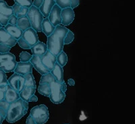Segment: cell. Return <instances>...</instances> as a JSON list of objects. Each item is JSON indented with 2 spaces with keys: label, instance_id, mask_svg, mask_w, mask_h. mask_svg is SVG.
<instances>
[{
  "label": "cell",
  "instance_id": "obj_29",
  "mask_svg": "<svg viewBox=\"0 0 135 124\" xmlns=\"http://www.w3.org/2000/svg\"><path fill=\"white\" fill-rule=\"evenodd\" d=\"M14 2L16 4L27 8H30L32 6V2L31 0H14Z\"/></svg>",
  "mask_w": 135,
  "mask_h": 124
},
{
  "label": "cell",
  "instance_id": "obj_31",
  "mask_svg": "<svg viewBox=\"0 0 135 124\" xmlns=\"http://www.w3.org/2000/svg\"><path fill=\"white\" fill-rule=\"evenodd\" d=\"M8 84V79L6 72L0 69V86H6Z\"/></svg>",
  "mask_w": 135,
  "mask_h": 124
},
{
  "label": "cell",
  "instance_id": "obj_33",
  "mask_svg": "<svg viewBox=\"0 0 135 124\" xmlns=\"http://www.w3.org/2000/svg\"><path fill=\"white\" fill-rule=\"evenodd\" d=\"M32 56V55H31L28 53L23 51V52H22L20 54L19 57H20V59L21 62H28V61H30Z\"/></svg>",
  "mask_w": 135,
  "mask_h": 124
},
{
  "label": "cell",
  "instance_id": "obj_35",
  "mask_svg": "<svg viewBox=\"0 0 135 124\" xmlns=\"http://www.w3.org/2000/svg\"><path fill=\"white\" fill-rule=\"evenodd\" d=\"M10 47L6 45V44H0V53H9V51L11 49Z\"/></svg>",
  "mask_w": 135,
  "mask_h": 124
},
{
  "label": "cell",
  "instance_id": "obj_3",
  "mask_svg": "<svg viewBox=\"0 0 135 124\" xmlns=\"http://www.w3.org/2000/svg\"><path fill=\"white\" fill-rule=\"evenodd\" d=\"M28 109V102L19 98L16 101L9 103L5 119L8 123L16 122L27 113Z\"/></svg>",
  "mask_w": 135,
  "mask_h": 124
},
{
  "label": "cell",
  "instance_id": "obj_12",
  "mask_svg": "<svg viewBox=\"0 0 135 124\" xmlns=\"http://www.w3.org/2000/svg\"><path fill=\"white\" fill-rule=\"evenodd\" d=\"M17 40L9 34L4 28H0V44H6L10 47L15 46Z\"/></svg>",
  "mask_w": 135,
  "mask_h": 124
},
{
  "label": "cell",
  "instance_id": "obj_42",
  "mask_svg": "<svg viewBox=\"0 0 135 124\" xmlns=\"http://www.w3.org/2000/svg\"><path fill=\"white\" fill-rule=\"evenodd\" d=\"M37 101H38V98L36 97L35 95H32L31 98H30L29 101H28V102H37Z\"/></svg>",
  "mask_w": 135,
  "mask_h": 124
},
{
  "label": "cell",
  "instance_id": "obj_11",
  "mask_svg": "<svg viewBox=\"0 0 135 124\" xmlns=\"http://www.w3.org/2000/svg\"><path fill=\"white\" fill-rule=\"evenodd\" d=\"M41 61L43 63L45 67L49 70V71H51L54 68L55 63L57 62V59L56 56L53 55L49 51H47L45 53L41 56Z\"/></svg>",
  "mask_w": 135,
  "mask_h": 124
},
{
  "label": "cell",
  "instance_id": "obj_15",
  "mask_svg": "<svg viewBox=\"0 0 135 124\" xmlns=\"http://www.w3.org/2000/svg\"><path fill=\"white\" fill-rule=\"evenodd\" d=\"M32 68H33V66L30 61H28V62L20 61V62H17L16 66L14 72L16 74L24 76L28 73H31L32 72Z\"/></svg>",
  "mask_w": 135,
  "mask_h": 124
},
{
  "label": "cell",
  "instance_id": "obj_10",
  "mask_svg": "<svg viewBox=\"0 0 135 124\" xmlns=\"http://www.w3.org/2000/svg\"><path fill=\"white\" fill-rule=\"evenodd\" d=\"M21 37L31 47H32L36 43L38 42V37L37 32L31 27L24 31Z\"/></svg>",
  "mask_w": 135,
  "mask_h": 124
},
{
  "label": "cell",
  "instance_id": "obj_19",
  "mask_svg": "<svg viewBox=\"0 0 135 124\" xmlns=\"http://www.w3.org/2000/svg\"><path fill=\"white\" fill-rule=\"evenodd\" d=\"M50 73L54 76L55 80H57L58 82L62 83L63 82H64L63 67H61L60 65H59L57 62L55 63L54 68H53L52 70L51 71Z\"/></svg>",
  "mask_w": 135,
  "mask_h": 124
},
{
  "label": "cell",
  "instance_id": "obj_5",
  "mask_svg": "<svg viewBox=\"0 0 135 124\" xmlns=\"http://www.w3.org/2000/svg\"><path fill=\"white\" fill-rule=\"evenodd\" d=\"M37 124H44L48 121L49 113L48 108L45 105L34 107L31 110V114Z\"/></svg>",
  "mask_w": 135,
  "mask_h": 124
},
{
  "label": "cell",
  "instance_id": "obj_44",
  "mask_svg": "<svg viewBox=\"0 0 135 124\" xmlns=\"http://www.w3.org/2000/svg\"><path fill=\"white\" fill-rule=\"evenodd\" d=\"M4 119H5V117L0 113V124H2L3 120H4Z\"/></svg>",
  "mask_w": 135,
  "mask_h": 124
},
{
  "label": "cell",
  "instance_id": "obj_27",
  "mask_svg": "<svg viewBox=\"0 0 135 124\" xmlns=\"http://www.w3.org/2000/svg\"><path fill=\"white\" fill-rule=\"evenodd\" d=\"M56 59H57V63L59 65H60L61 67H64V66H66L68 62L67 55L64 51H61V53H60L56 56Z\"/></svg>",
  "mask_w": 135,
  "mask_h": 124
},
{
  "label": "cell",
  "instance_id": "obj_38",
  "mask_svg": "<svg viewBox=\"0 0 135 124\" xmlns=\"http://www.w3.org/2000/svg\"><path fill=\"white\" fill-rule=\"evenodd\" d=\"M79 3H80L79 0H70V7L72 9H74V8H76L78 6Z\"/></svg>",
  "mask_w": 135,
  "mask_h": 124
},
{
  "label": "cell",
  "instance_id": "obj_41",
  "mask_svg": "<svg viewBox=\"0 0 135 124\" xmlns=\"http://www.w3.org/2000/svg\"><path fill=\"white\" fill-rule=\"evenodd\" d=\"M61 88H62V91L64 92H66V90H67V86H66V84L65 82H63L62 83H61Z\"/></svg>",
  "mask_w": 135,
  "mask_h": 124
},
{
  "label": "cell",
  "instance_id": "obj_43",
  "mask_svg": "<svg viewBox=\"0 0 135 124\" xmlns=\"http://www.w3.org/2000/svg\"><path fill=\"white\" fill-rule=\"evenodd\" d=\"M68 83L70 86H74V84H75V82L73 79H69L68 80Z\"/></svg>",
  "mask_w": 135,
  "mask_h": 124
},
{
  "label": "cell",
  "instance_id": "obj_23",
  "mask_svg": "<svg viewBox=\"0 0 135 124\" xmlns=\"http://www.w3.org/2000/svg\"><path fill=\"white\" fill-rule=\"evenodd\" d=\"M16 26L21 30L22 32L26 31V29L29 28L31 27V22L27 16H23L20 17L18 18V21H17Z\"/></svg>",
  "mask_w": 135,
  "mask_h": 124
},
{
  "label": "cell",
  "instance_id": "obj_39",
  "mask_svg": "<svg viewBox=\"0 0 135 124\" xmlns=\"http://www.w3.org/2000/svg\"><path fill=\"white\" fill-rule=\"evenodd\" d=\"M43 1V0H34L33 3H32V6L36 7L37 8H39L42 5Z\"/></svg>",
  "mask_w": 135,
  "mask_h": 124
},
{
  "label": "cell",
  "instance_id": "obj_24",
  "mask_svg": "<svg viewBox=\"0 0 135 124\" xmlns=\"http://www.w3.org/2000/svg\"><path fill=\"white\" fill-rule=\"evenodd\" d=\"M12 8L14 14L18 18H20V17L26 16L28 13V8L21 6L16 4V3H15Z\"/></svg>",
  "mask_w": 135,
  "mask_h": 124
},
{
  "label": "cell",
  "instance_id": "obj_13",
  "mask_svg": "<svg viewBox=\"0 0 135 124\" xmlns=\"http://www.w3.org/2000/svg\"><path fill=\"white\" fill-rule=\"evenodd\" d=\"M74 12L73 9L70 7H68L61 9V24L65 26L70 25L72 23L74 19Z\"/></svg>",
  "mask_w": 135,
  "mask_h": 124
},
{
  "label": "cell",
  "instance_id": "obj_16",
  "mask_svg": "<svg viewBox=\"0 0 135 124\" xmlns=\"http://www.w3.org/2000/svg\"><path fill=\"white\" fill-rule=\"evenodd\" d=\"M20 98V95L19 92L15 91L14 89L9 86V84L7 85L6 91L5 94V98L4 100L9 103H13L14 101H16Z\"/></svg>",
  "mask_w": 135,
  "mask_h": 124
},
{
  "label": "cell",
  "instance_id": "obj_26",
  "mask_svg": "<svg viewBox=\"0 0 135 124\" xmlns=\"http://www.w3.org/2000/svg\"><path fill=\"white\" fill-rule=\"evenodd\" d=\"M38 91L41 95L49 97L50 95V86L49 83H43L39 84Z\"/></svg>",
  "mask_w": 135,
  "mask_h": 124
},
{
  "label": "cell",
  "instance_id": "obj_6",
  "mask_svg": "<svg viewBox=\"0 0 135 124\" xmlns=\"http://www.w3.org/2000/svg\"><path fill=\"white\" fill-rule=\"evenodd\" d=\"M17 62L16 57L11 53H0V69L6 73L14 72Z\"/></svg>",
  "mask_w": 135,
  "mask_h": 124
},
{
  "label": "cell",
  "instance_id": "obj_17",
  "mask_svg": "<svg viewBox=\"0 0 135 124\" xmlns=\"http://www.w3.org/2000/svg\"><path fill=\"white\" fill-rule=\"evenodd\" d=\"M55 4V2L54 0H43L42 5L38 8L43 16L45 18H48L51 10Z\"/></svg>",
  "mask_w": 135,
  "mask_h": 124
},
{
  "label": "cell",
  "instance_id": "obj_34",
  "mask_svg": "<svg viewBox=\"0 0 135 124\" xmlns=\"http://www.w3.org/2000/svg\"><path fill=\"white\" fill-rule=\"evenodd\" d=\"M17 43H18L19 46H20L21 48H22V49H31V47H30L29 45L27 44V43H26V42L24 40L23 38H22V37H20L19 39H18V40H17Z\"/></svg>",
  "mask_w": 135,
  "mask_h": 124
},
{
  "label": "cell",
  "instance_id": "obj_28",
  "mask_svg": "<svg viewBox=\"0 0 135 124\" xmlns=\"http://www.w3.org/2000/svg\"><path fill=\"white\" fill-rule=\"evenodd\" d=\"M9 103L5 101V100L0 101V113L3 115L5 117H6V115L7 110L9 107Z\"/></svg>",
  "mask_w": 135,
  "mask_h": 124
},
{
  "label": "cell",
  "instance_id": "obj_8",
  "mask_svg": "<svg viewBox=\"0 0 135 124\" xmlns=\"http://www.w3.org/2000/svg\"><path fill=\"white\" fill-rule=\"evenodd\" d=\"M8 82L9 86L18 92H20L25 87V86H24V84H25L24 76L20 75L19 74L15 73V74H13L8 79Z\"/></svg>",
  "mask_w": 135,
  "mask_h": 124
},
{
  "label": "cell",
  "instance_id": "obj_25",
  "mask_svg": "<svg viewBox=\"0 0 135 124\" xmlns=\"http://www.w3.org/2000/svg\"><path fill=\"white\" fill-rule=\"evenodd\" d=\"M24 78H25V84H24L25 87H32L35 88H37L35 80L32 72L24 75Z\"/></svg>",
  "mask_w": 135,
  "mask_h": 124
},
{
  "label": "cell",
  "instance_id": "obj_4",
  "mask_svg": "<svg viewBox=\"0 0 135 124\" xmlns=\"http://www.w3.org/2000/svg\"><path fill=\"white\" fill-rule=\"evenodd\" d=\"M26 16L29 19L31 28L36 32H42L41 23L43 20V16L39 9L32 6L28 8Z\"/></svg>",
  "mask_w": 135,
  "mask_h": 124
},
{
  "label": "cell",
  "instance_id": "obj_18",
  "mask_svg": "<svg viewBox=\"0 0 135 124\" xmlns=\"http://www.w3.org/2000/svg\"><path fill=\"white\" fill-rule=\"evenodd\" d=\"M31 49L32 55H37L41 57L44 55L47 51V44H45L43 42L38 41L32 47H31Z\"/></svg>",
  "mask_w": 135,
  "mask_h": 124
},
{
  "label": "cell",
  "instance_id": "obj_40",
  "mask_svg": "<svg viewBox=\"0 0 135 124\" xmlns=\"http://www.w3.org/2000/svg\"><path fill=\"white\" fill-rule=\"evenodd\" d=\"M26 124H37V123L34 120L33 118L31 117V115H29L26 119Z\"/></svg>",
  "mask_w": 135,
  "mask_h": 124
},
{
  "label": "cell",
  "instance_id": "obj_32",
  "mask_svg": "<svg viewBox=\"0 0 135 124\" xmlns=\"http://www.w3.org/2000/svg\"><path fill=\"white\" fill-rule=\"evenodd\" d=\"M55 3L61 9L70 6V0H54Z\"/></svg>",
  "mask_w": 135,
  "mask_h": 124
},
{
  "label": "cell",
  "instance_id": "obj_36",
  "mask_svg": "<svg viewBox=\"0 0 135 124\" xmlns=\"http://www.w3.org/2000/svg\"><path fill=\"white\" fill-rule=\"evenodd\" d=\"M7 85L6 86H0V101H3L5 98V94L6 91Z\"/></svg>",
  "mask_w": 135,
  "mask_h": 124
},
{
  "label": "cell",
  "instance_id": "obj_9",
  "mask_svg": "<svg viewBox=\"0 0 135 124\" xmlns=\"http://www.w3.org/2000/svg\"><path fill=\"white\" fill-rule=\"evenodd\" d=\"M61 8L55 3L49 13L47 18L54 27L61 24Z\"/></svg>",
  "mask_w": 135,
  "mask_h": 124
},
{
  "label": "cell",
  "instance_id": "obj_45",
  "mask_svg": "<svg viewBox=\"0 0 135 124\" xmlns=\"http://www.w3.org/2000/svg\"><path fill=\"white\" fill-rule=\"evenodd\" d=\"M2 24H0V28H2Z\"/></svg>",
  "mask_w": 135,
  "mask_h": 124
},
{
  "label": "cell",
  "instance_id": "obj_1",
  "mask_svg": "<svg viewBox=\"0 0 135 124\" xmlns=\"http://www.w3.org/2000/svg\"><path fill=\"white\" fill-rule=\"evenodd\" d=\"M68 31L69 29L65 26L58 25L55 26L52 34L47 37V50L55 56H57L63 50L64 41Z\"/></svg>",
  "mask_w": 135,
  "mask_h": 124
},
{
  "label": "cell",
  "instance_id": "obj_37",
  "mask_svg": "<svg viewBox=\"0 0 135 124\" xmlns=\"http://www.w3.org/2000/svg\"><path fill=\"white\" fill-rule=\"evenodd\" d=\"M17 21H18V18L14 14H12L9 17V20H8V24L11 25H16Z\"/></svg>",
  "mask_w": 135,
  "mask_h": 124
},
{
  "label": "cell",
  "instance_id": "obj_21",
  "mask_svg": "<svg viewBox=\"0 0 135 124\" xmlns=\"http://www.w3.org/2000/svg\"><path fill=\"white\" fill-rule=\"evenodd\" d=\"M41 29L42 32H43V33L47 36V37H49V35H51L52 32H54V30H55V27L53 26V24L50 22V21L49 20V19L47 18H45L43 20L41 23Z\"/></svg>",
  "mask_w": 135,
  "mask_h": 124
},
{
  "label": "cell",
  "instance_id": "obj_14",
  "mask_svg": "<svg viewBox=\"0 0 135 124\" xmlns=\"http://www.w3.org/2000/svg\"><path fill=\"white\" fill-rule=\"evenodd\" d=\"M30 62L32 64L33 67H35L36 70H37L39 74H41L42 76L45 75V74H48V73L50 72V71H49L41 62L40 56L32 55L31 60H30Z\"/></svg>",
  "mask_w": 135,
  "mask_h": 124
},
{
  "label": "cell",
  "instance_id": "obj_20",
  "mask_svg": "<svg viewBox=\"0 0 135 124\" xmlns=\"http://www.w3.org/2000/svg\"><path fill=\"white\" fill-rule=\"evenodd\" d=\"M4 28L12 37H14L16 40L19 39L23 33V32L16 25H11L9 24H8L5 26Z\"/></svg>",
  "mask_w": 135,
  "mask_h": 124
},
{
  "label": "cell",
  "instance_id": "obj_2",
  "mask_svg": "<svg viewBox=\"0 0 135 124\" xmlns=\"http://www.w3.org/2000/svg\"><path fill=\"white\" fill-rule=\"evenodd\" d=\"M49 83L50 86V98L51 101L54 104H60L66 98V94L61 88V83L55 80L54 76L50 72L45 75H43L41 78L40 84Z\"/></svg>",
  "mask_w": 135,
  "mask_h": 124
},
{
  "label": "cell",
  "instance_id": "obj_7",
  "mask_svg": "<svg viewBox=\"0 0 135 124\" xmlns=\"http://www.w3.org/2000/svg\"><path fill=\"white\" fill-rule=\"evenodd\" d=\"M14 14L12 8L4 1L0 0V24L6 26L8 24L9 17Z\"/></svg>",
  "mask_w": 135,
  "mask_h": 124
},
{
  "label": "cell",
  "instance_id": "obj_22",
  "mask_svg": "<svg viewBox=\"0 0 135 124\" xmlns=\"http://www.w3.org/2000/svg\"><path fill=\"white\" fill-rule=\"evenodd\" d=\"M36 92V88L32 87H24V88L19 92L20 98L23 101L28 102L30 98L32 95H35Z\"/></svg>",
  "mask_w": 135,
  "mask_h": 124
},
{
  "label": "cell",
  "instance_id": "obj_30",
  "mask_svg": "<svg viewBox=\"0 0 135 124\" xmlns=\"http://www.w3.org/2000/svg\"><path fill=\"white\" fill-rule=\"evenodd\" d=\"M74 33L69 30L67 34H66V37L64 38V44H68L70 43H72L74 41Z\"/></svg>",
  "mask_w": 135,
  "mask_h": 124
}]
</instances>
